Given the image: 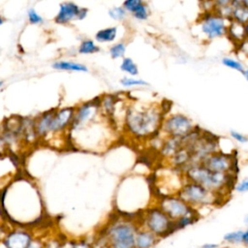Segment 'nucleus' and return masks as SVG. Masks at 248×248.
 I'll return each instance as SVG.
<instances>
[{"label":"nucleus","mask_w":248,"mask_h":248,"mask_svg":"<svg viewBox=\"0 0 248 248\" xmlns=\"http://www.w3.org/2000/svg\"><path fill=\"white\" fill-rule=\"evenodd\" d=\"M234 190L238 193L248 192V178H244L240 180L238 183H236L234 185Z\"/></svg>","instance_id":"nucleus-36"},{"label":"nucleus","mask_w":248,"mask_h":248,"mask_svg":"<svg viewBox=\"0 0 248 248\" xmlns=\"http://www.w3.org/2000/svg\"><path fill=\"white\" fill-rule=\"evenodd\" d=\"M80 7L74 2H62L59 5V11L54 18L58 24H67L74 19H78Z\"/></svg>","instance_id":"nucleus-13"},{"label":"nucleus","mask_w":248,"mask_h":248,"mask_svg":"<svg viewBox=\"0 0 248 248\" xmlns=\"http://www.w3.org/2000/svg\"><path fill=\"white\" fill-rule=\"evenodd\" d=\"M164 118L163 108L157 105L133 104L125 110L124 129L135 139H148L160 132Z\"/></svg>","instance_id":"nucleus-1"},{"label":"nucleus","mask_w":248,"mask_h":248,"mask_svg":"<svg viewBox=\"0 0 248 248\" xmlns=\"http://www.w3.org/2000/svg\"><path fill=\"white\" fill-rule=\"evenodd\" d=\"M34 235L31 228L13 226L7 230L1 244L4 248H27Z\"/></svg>","instance_id":"nucleus-10"},{"label":"nucleus","mask_w":248,"mask_h":248,"mask_svg":"<svg viewBox=\"0 0 248 248\" xmlns=\"http://www.w3.org/2000/svg\"><path fill=\"white\" fill-rule=\"evenodd\" d=\"M2 148H3V140L0 137V154H2Z\"/></svg>","instance_id":"nucleus-43"},{"label":"nucleus","mask_w":248,"mask_h":248,"mask_svg":"<svg viewBox=\"0 0 248 248\" xmlns=\"http://www.w3.org/2000/svg\"><path fill=\"white\" fill-rule=\"evenodd\" d=\"M198 219H199V216H198V212L197 211L192 213V214H189V215H186V216H183V217L177 219L176 221L173 222V224H174V232L178 231V230L185 229L188 226L193 225L194 223H196L198 221Z\"/></svg>","instance_id":"nucleus-23"},{"label":"nucleus","mask_w":248,"mask_h":248,"mask_svg":"<svg viewBox=\"0 0 248 248\" xmlns=\"http://www.w3.org/2000/svg\"><path fill=\"white\" fill-rule=\"evenodd\" d=\"M98 51H100V47L95 44L93 40L90 39L83 40L78 46V52L80 54H92Z\"/></svg>","instance_id":"nucleus-26"},{"label":"nucleus","mask_w":248,"mask_h":248,"mask_svg":"<svg viewBox=\"0 0 248 248\" xmlns=\"http://www.w3.org/2000/svg\"><path fill=\"white\" fill-rule=\"evenodd\" d=\"M62 248H93L92 241L85 237L66 238L63 240Z\"/></svg>","instance_id":"nucleus-21"},{"label":"nucleus","mask_w":248,"mask_h":248,"mask_svg":"<svg viewBox=\"0 0 248 248\" xmlns=\"http://www.w3.org/2000/svg\"><path fill=\"white\" fill-rule=\"evenodd\" d=\"M75 110L76 108H63L55 109L54 115L51 121L50 133L48 136L62 133V132H65L67 129H70L74 119Z\"/></svg>","instance_id":"nucleus-12"},{"label":"nucleus","mask_w":248,"mask_h":248,"mask_svg":"<svg viewBox=\"0 0 248 248\" xmlns=\"http://www.w3.org/2000/svg\"><path fill=\"white\" fill-rule=\"evenodd\" d=\"M87 14H88V10L86 8H80L78 15V19H79V20L84 19L86 17Z\"/></svg>","instance_id":"nucleus-39"},{"label":"nucleus","mask_w":248,"mask_h":248,"mask_svg":"<svg viewBox=\"0 0 248 248\" xmlns=\"http://www.w3.org/2000/svg\"><path fill=\"white\" fill-rule=\"evenodd\" d=\"M197 129L194 122L182 113H174L164 118L161 132L167 138L182 139Z\"/></svg>","instance_id":"nucleus-7"},{"label":"nucleus","mask_w":248,"mask_h":248,"mask_svg":"<svg viewBox=\"0 0 248 248\" xmlns=\"http://www.w3.org/2000/svg\"><path fill=\"white\" fill-rule=\"evenodd\" d=\"M108 16L110 18L116 21H123L126 19L128 13L125 11V9L122 6H115L108 10Z\"/></svg>","instance_id":"nucleus-29"},{"label":"nucleus","mask_w":248,"mask_h":248,"mask_svg":"<svg viewBox=\"0 0 248 248\" xmlns=\"http://www.w3.org/2000/svg\"><path fill=\"white\" fill-rule=\"evenodd\" d=\"M52 68L59 71H71V72H87L88 68L80 63L73 61H57L52 64Z\"/></svg>","instance_id":"nucleus-19"},{"label":"nucleus","mask_w":248,"mask_h":248,"mask_svg":"<svg viewBox=\"0 0 248 248\" xmlns=\"http://www.w3.org/2000/svg\"><path fill=\"white\" fill-rule=\"evenodd\" d=\"M126 49H127V45L124 42H117L109 47L108 53L112 59L124 58Z\"/></svg>","instance_id":"nucleus-25"},{"label":"nucleus","mask_w":248,"mask_h":248,"mask_svg":"<svg viewBox=\"0 0 248 248\" xmlns=\"http://www.w3.org/2000/svg\"><path fill=\"white\" fill-rule=\"evenodd\" d=\"M230 136L232 140H234L238 143H247L248 142V137L238 131L232 130L230 132Z\"/></svg>","instance_id":"nucleus-35"},{"label":"nucleus","mask_w":248,"mask_h":248,"mask_svg":"<svg viewBox=\"0 0 248 248\" xmlns=\"http://www.w3.org/2000/svg\"><path fill=\"white\" fill-rule=\"evenodd\" d=\"M161 153L166 158H171L178 150L183 147L182 139L178 138H167L161 146Z\"/></svg>","instance_id":"nucleus-18"},{"label":"nucleus","mask_w":248,"mask_h":248,"mask_svg":"<svg viewBox=\"0 0 248 248\" xmlns=\"http://www.w3.org/2000/svg\"><path fill=\"white\" fill-rule=\"evenodd\" d=\"M173 222L177 219L196 212L178 195L161 197L156 203Z\"/></svg>","instance_id":"nucleus-8"},{"label":"nucleus","mask_w":248,"mask_h":248,"mask_svg":"<svg viewBox=\"0 0 248 248\" xmlns=\"http://www.w3.org/2000/svg\"><path fill=\"white\" fill-rule=\"evenodd\" d=\"M232 14L230 20L245 25L248 22V8L245 7L241 0L231 1Z\"/></svg>","instance_id":"nucleus-16"},{"label":"nucleus","mask_w":248,"mask_h":248,"mask_svg":"<svg viewBox=\"0 0 248 248\" xmlns=\"http://www.w3.org/2000/svg\"><path fill=\"white\" fill-rule=\"evenodd\" d=\"M137 220L140 228L151 232L159 238L166 237L174 232L173 221L157 204L143 209Z\"/></svg>","instance_id":"nucleus-4"},{"label":"nucleus","mask_w":248,"mask_h":248,"mask_svg":"<svg viewBox=\"0 0 248 248\" xmlns=\"http://www.w3.org/2000/svg\"><path fill=\"white\" fill-rule=\"evenodd\" d=\"M183 174L187 181L198 183L221 197L235 185L233 183L235 175L209 170L201 163L189 165L184 169Z\"/></svg>","instance_id":"nucleus-2"},{"label":"nucleus","mask_w":248,"mask_h":248,"mask_svg":"<svg viewBox=\"0 0 248 248\" xmlns=\"http://www.w3.org/2000/svg\"><path fill=\"white\" fill-rule=\"evenodd\" d=\"M242 243L248 246V228L243 231V235H242Z\"/></svg>","instance_id":"nucleus-40"},{"label":"nucleus","mask_w":248,"mask_h":248,"mask_svg":"<svg viewBox=\"0 0 248 248\" xmlns=\"http://www.w3.org/2000/svg\"><path fill=\"white\" fill-rule=\"evenodd\" d=\"M4 21H5V18L0 15V25H2L4 23Z\"/></svg>","instance_id":"nucleus-45"},{"label":"nucleus","mask_w":248,"mask_h":248,"mask_svg":"<svg viewBox=\"0 0 248 248\" xmlns=\"http://www.w3.org/2000/svg\"><path fill=\"white\" fill-rule=\"evenodd\" d=\"M101 113L102 112L100 109V100H91L83 103L78 108H76L74 119L70 129L80 128L96 120Z\"/></svg>","instance_id":"nucleus-11"},{"label":"nucleus","mask_w":248,"mask_h":248,"mask_svg":"<svg viewBox=\"0 0 248 248\" xmlns=\"http://www.w3.org/2000/svg\"><path fill=\"white\" fill-rule=\"evenodd\" d=\"M117 32L118 29L116 26H110L100 29L95 34V40L98 43H111L116 39Z\"/></svg>","instance_id":"nucleus-20"},{"label":"nucleus","mask_w":248,"mask_h":248,"mask_svg":"<svg viewBox=\"0 0 248 248\" xmlns=\"http://www.w3.org/2000/svg\"><path fill=\"white\" fill-rule=\"evenodd\" d=\"M202 248H219V244L217 243H204Z\"/></svg>","instance_id":"nucleus-41"},{"label":"nucleus","mask_w":248,"mask_h":248,"mask_svg":"<svg viewBox=\"0 0 248 248\" xmlns=\"http://www.w3.org/2000/svg\"><path fill=\"white\" fill-rule=\"evenodd\" d=\"M230 20L214 12L202 13L197 22L199 32L205 41L227 36Z\"/></svg>","instance_id":"nucleus-6"},{"label":"nucleus","mask_w":248,"mask_h":248,"mask_svg":"<svg viewBox=\"0 0 248 248\" xmlns=\"http://www.w3.org/2000/svg\"><path fill=\"white\" fill-rule=\"evenodd\" d=\"M9 229L8 224L6 221H0V243L3 240V237L7 232V230Z\"/></svg>","instance_id":"nucleus-37"},{"label":"nucleus","mask_w":248,"mask_h":248,"mask_svg":"<svg viewBox=\"0 0 248 248\" xmlns=\"http://www.w3.org/2000/svg\"><path fill=\"white\" fill-rule=\"evenodd\" d=\"M222 64L227 67V68H230L232 70H234L236 72H239V73H243L244 70H245V67L244 65L242 64V62L238 59H235L233 57H230V56H226V57H223L222 60H221Z\"/></svg>","instance_id":"nucleus-28"},{"label":"nucleus","mask_w":248,"mask_h":248,"mask_svg":"<svg viewBox=\"0 0 248 248\" xmlns=\"http://www.w3.org/2000/svg\"><path fill=\"white\" fill-rule=\"evenodd\" d=\"M140 226L137 218L124 216L108 221L99 232L108 248H135V237Z\"/></svg>","instance_id":"nucleus-3"},{"label":"nucleus","mask_w":248,"mask_h":248,"mask_svg":"<svg viewBox=\"0 0 248 248\" xmlns=\"http://www.w3.org/2000/svg\"><path fill=\"white\" fill-rule=\"evenodd\" d=\"M28 20L32 24H40L43 22V17L34 10V9H29L27 13Z\"/></svg>","instance_id":"nucleus-34"},{"label":"nucleus","mask_w":248,"mask_h":248,"mask_svg":"<svg viewBox=\"0 0 248 248\" xmlns=\"http://www.w3.org/2000/svg\"><path fill=\"white\" fill-rule=\"evenodd\" d=\"M242 235H243V231H240V230L233 231V232H227L223 236V240L230 244H238V243H242Z\"/></svg>","instance_id":"nucleus-30"},{"label":"nucleus","mask_w":248,"mask_h":248,"mask_svg":"<svg viewBox=\"0 0 248 248\" xmlns=\"http://www.w3.org/2000/svg\"><path fill=\"white\" fill-rule=\"evenodd\" d=\"M242 75H243V77L245 78V79L248 81V68H245V70H244V72L242 73Z\"/></svg>","instance_id":"nucleus-42"},{"label":"nucleus","mask_w":248,"mask_h":248,"mask_svg":"<svg viewBox=\"0 0 248 248\" xmlns=\"http://www.w3.org/2000/svg\"><path fill=\"white\" fill-rule=\"evenodd\" d=\"M239 49L244 53L245 56L248 57V39H246L244 42H242L239 46H238Z\"/></svg>","instance_id":"nucleus-38"},{"label":"nucleus","mask_w":248,"mask_h":248,"mask_svg":"<svg viewBox=\"0 0 248 248\" xmlns=\"http://www.w3.org/2000/svg\"><path fill=\"white\" fill-rule=\"evenodd\" d=\"M62 238H59L57 236L54 237H46V244L45 248H62L63 245Z\"/></svg>","instance_id":"nucleus-31"},{"label":"nucleus","mask_w":248,"mask_h":248,"mask_svg":"<svg viewBox=\"0 0 248 248\" xmlns=\"http://www.w3.org/2000/svg\"><path fill=\"white\" fill-rule=\"evenodd\" d=\"M140 2L141 0H125L121 6L125 9L127 13L132 14L136 10V8L140 5Z\"/></svg>","instance_id":"nucleus-33"},{"label":"nucleus","mask_w":248,"mask_h":248,"mask_svg":"<svg viewBox=\"0 0 248 248\" xmlns=\"http://www.w3.org/2000/svg\"><path fill=\"white\" fill-rule=\"evenodd\" d=\"M227 37L237 46L246 40L245 28L244 25L232 20H230V24L228 27Z\"/></svg>","instance_id":"nucleus-17"},{"label":"nucleus","mask_w":248,"mask_h":248,"mask_svg":"<svg viewBox=\"0 0 248 248\" xmlns=\"http://www.w3.org/2000/svg\"><path fill=\"white\" fill-rule=\"evenodd\" d=\"M54 111H55V109H50L48 111L44 112L34 122L35 133L38 137H40L42 139H46L49 135L51 121H52V118L54 115Z\"/></svg>","instance_id":"nucleus-14"},{"label":"nucleus","mask_w":248,"mask_h":248,"mask_svg":"<svg viewBox=\"0 0 248 248\" xmlns=\"http://www.w3.org/2000/svg\"><path fill=\"white\" fill-rule=\"evenodd\" d=\"M120 70L127 74L128 77H137L139 75V67L131 57H124L120 63Z\"/></svg>","instance_id":"nucleus-22"},{"label":"nucleus","mask_w":248,"mask_h":248,"mask_svg":"<svg viewBox=\"0 0 248 248\" xmlns=\"http://www.w3.org/2000/svg\"><path fill=\"white\" fill-rule=\"evenodd\" d=\"M131 15L137 20L144 21V20H147L150 16V10H149L148 5L145 2L141 1L140 3V5L136 8V10Z\"/></svg>","instance_id":"nucleus-24"},{"label":"nucleus","mask_w":248,"mask_h":248,"mask_svg":"<svg viewBox=\"0 0 248 248\" xmlns=\"http://www.w3.org/2000/svg\"><path fill=\"white\" fill-rule=\"evenodd\" d=\"M201 164L204 166L209 170L220 172V173H230L235 175V159L232 154L225 153L222 151H216L205 157Z\"/></svg>","instance_id":"nucleus-9"},{"label":"nucleus","mask_w":248,"mask_h":248,"mask_svg":"<svg viewBox=\"0 0 248 248\" xmlns=\"http://www.w3.org/2000/svg\"><path fill=\"white\" fill-rule=\"evenodd\" d=\"M241 2H242V4H243L245 7L248 8V0H241Z\"/></svg>","instance_id":"nucleus-44"},{"label":"nucleus","mask_w":248,"mask_h":248,"mask_svg":"<svg viewBox=\"0 0 248 248\" xmlns=\"http://www.w3.org/2000/svg\"><path fill=\"white\" fill-rule=\"evenodd\" d=\"M120 84L123 87L126 88H132V87H140V86H147L148 82L144 79L138 78L135 77H123L120 79Z\"/></svg>","instance_id":"nucleus-27"},{"label":"nucleus","mask_w":248,"mask_h":248,"mask_svg":"<svg viewBox=\"0 0 248 248\" xmlns=\"http://www.w3.org/2000/svg\"><path fill=\"white\" fill-rule=\"evenodd\" d=\"M159 239L151 232L140 227L135 237V248H152L158 243Z\"/></svg>","instance_id":"nucleus-15"},{"label":"nucleus","mask_w":248,"mask_h":248,"mask_svg":"<svg viewBox=\"0 0 248 248\" xmlns=\"http://www.w3.org/2000/svg\"><path fill=\"white\" fill-rule=\"evenodd\" d=\"M177 195L196 211L198 208L216 204L222 199L221 196L207 190L203 186L187 180Z\"/></svg>","instance_id":"nucleus-5"},{"label":"nucleus","mask_w":248,"mask_h":248,"mask_svg":"<svg viewBox=\"0 0 248 248\" xmlns=\"http://www.w3.org/2000/svg\"><path fill=\"white\" fill-rule=\"evenodd\" d=\"M2 85H3V81H0V88L2 87Z\"/></svg>","instance_id":"nucleus-46"},{"label":"nucleus","mask_w":248,"mask_h":248,"mask_svg":"<svg viewBox=\"0 0 248 248\" xmlns=\"http://www.w3.org/2000/svg\"><path fill=\"white\" fill-rule=\"evenodd\" d=\"M45 244H46V237L35 233L34 237L30 241L27 248H45Z\"/></svg>","instance_id":"nucleus-32"}]
</instances>
